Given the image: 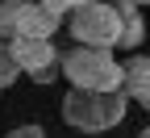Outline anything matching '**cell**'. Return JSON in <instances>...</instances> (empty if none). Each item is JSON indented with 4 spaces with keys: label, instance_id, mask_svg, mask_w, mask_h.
I'll use <instances>...</instances> for the list:
<instances>
[{
    "label": "cell",
    "instance_id": "cell-9",
    "mask_svg": "<svg viewBox=\"0 0 150 138\" xmlns=\"http://www.w3.org/2000/svg\"><path fill=\"white\" fill-rule=\"evenodd\" d=\"M42 4H46L50 13H59V17H71L75 9H83L88 0H42Z\"/></svg>",
    "mask_w": 150,
    "mask_h": 138
},
{
    "label": "cell",
    "instance_id": "cell-3",
    "mask_svg": "<svg viewBox=\"0 0 150 138\" xmlns=\"http://www.w3.org/2000/svg\"><path fill=\"white\" fill-rule=\"evenodd\" d=\"M67 29L75 46H100V50L121 46V13L117 4H104V0H88L83 9H75Z\"/></svg>",
    "mask_w": 150,
    "mask_h": 138
},
{
    "label": "cell",
    "instance_id": "cell-2",
    "mask_svg": "<svg viewBox=\"0 0 150 138\" xmlns=\"http://www.w3.org/2000/svg\"><path fill=\"white\" fill-rule=\"evenodd\" d=\"M63 75L83 92H125V67L100 46H71L63 54Z\"/></svg>",
    "mask_w": 150,
    "mask_h": 138
},
{
    "label": "cell",
    "instance_id": "cell-7",
    "mask_svg": "<svg viewBox=\"0 0 150 138\" xmlns=\"http://www.w3.org/2000/svg\"><path fill=\"white\" fill-rule=\"evenodd\" d=\"M121 13V50H138V42L146 38V21L138 13V0H112Z\"/></svg>",
    "mask_w": 150,
    "mask_h": 138
},
{
    "label": "cell",
    "instance_id": "cell-8",
    "mask_svg": "<svg viewBox=\"0 0 150 138\" xmlns=\"http://www.w3.org/2000/svg\"><path fill=\"white\" fill-rule=\"evenodd\" d=\"M17 59H13V50H8V42H0V88H8L13 80H17Z\"/></svg>",
    "mask_w": 150,
    "mask_h": 138
},
{
    "label": "cell",
    "instance_id": "cell-10",
    "mask_svg": "<svg viewBox=\"0 0 150 138\" xmlns=\"http://www.w3.org/2000/svg\"><path fill=\"white\" fill-rule=\"evenodd\" d=\"M4 138H46V130H42V126H17V130H8Z\"/></svg>",
    "mask_w": 150,
    "mask_h": 138
},
{
    "label": "cell",
    "instance_id": "cell-4",
    "mask_svg": "<svg viewBox=\"0 0 150 138\" xmlns=\"http://www.w3.org/2000/svg\"><path fill=\"white\" fill-rule=\"evenodd\" d=\"M63 17L50 13L42 0H0V42H13V38H54Z\"/></svg>",
    "mask_w": 150,
    "mask_h": 138
},
{
    "label": "cell",
    "instance_id": "cell-1",
    "mask_svg": "<svg viewBox=\"0 0 150 138\" xmlns=\"http://www.w3.org/2000/svg\"><path fill=\"white\" fill-rule=\"evenodd\" d=\"M125 109H129L125 92H83V88H71L63 96V122L71 130H79V134H104L112 126H121Z\"/></svg>",
    "mask_w": 150,
    "mask_h": 138
},
{
    "label": "cell",
    "instance_id": "cell-6",
    "mask_svg": "<svg viewBox=\"0 0 150 138\" xmlns=\"http://www.w3.org/2000/svg\"><path fill=\"white\" fill-rule=\"evenodd\" d=\"M125 96L150 113V54H134L125 63Z\"/></svg>",
    "mask_w": 150,
    "mask_h": 138
},
{
    "label": "cell",
    "instance_id": "cell-12",
    "mask_svg": "<svg viewBox=\"0 0 150 138\" xmlns=\"http://www.w3.org/2000/svg\"><path fill=\"white\" fill-rule=\"evenodd\" d=\"M138 4H150V0H138Z\"/></svg>",
    "mask_w": 150,
    "mask_h": 138
},
{
    "label": "cell",
    "instance_id": "cell-11",
    "mask_svg": "<svg viewBox=\"0 0 150 138\" xmlns=\"http://www.w3.org/2000/svg\"><path fill=\"white\" fill-rule=\"evenodd\" d=\"M138 138H150V126H146V130H142V134H138Z\"/></svg>",
    "mask_w": 150,
    "mask_h": 138
},
{
    "label": "cell",
    "instance_id": "cell-5",
    "mask_svg": "<svg viewBox=\"0 0 150 138\" xmlns=\"http://www.w3.org/2000/svg\"><path fill=\"white\" fill-rule=\"evenodd\" d=\"M8 50H13V59H17V67H21L33 84H50L54 75H63V54H59V46H54L50 38L25 34V38H13Z\"/></svg>",
    "mask_w": 150,
    "mask_h": 138
}]
</instances>
